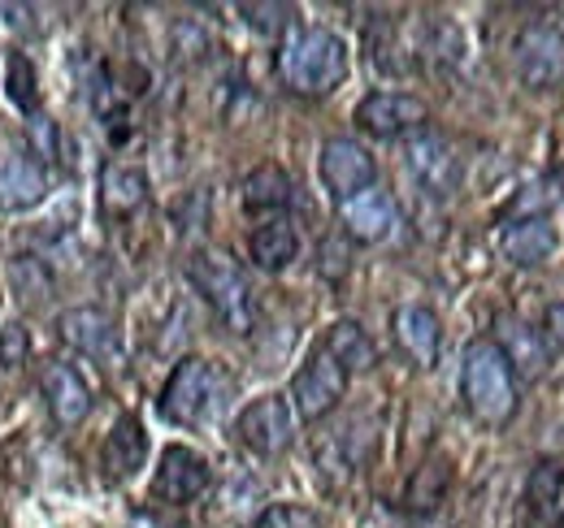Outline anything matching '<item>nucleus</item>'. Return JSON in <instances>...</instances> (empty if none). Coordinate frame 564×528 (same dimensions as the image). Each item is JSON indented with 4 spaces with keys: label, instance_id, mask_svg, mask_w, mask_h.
<instances>
[{
    "label": "nucleus",
    "instance_id": "f257e3e1",
    "mask_svg": "<svg viewBox=\"0 0 564 528\" xmlns=\"http://www.w3.org/2000/svg\"><path fill=\"white\" fill-rule=\"evenodd\" d=\"M279 78L295 96H330L348 78V44L326 26H295L279 48Z\"/></svg>",
    "mask_w": 564,
    "mask_h": 528
},
{
    "label": "nucleus",
    "instance_id": "f03ea898",
    "mask_svg": "<svg viewBox=\"0 0 564 528\" xmlns=\"http://www.w3.org/2000/svg\"><path fill=\"white\" fill-rule=\"evenodd\" d=\"M460 398L469 416L487 429H503L517 416V377L495 351L491 338H474L460 360Z\"/></svg>",
    "mask_w": 564,
    "mask_h": 528
},
{
    "label": "nucleus",
    "instance_id": "7ed1b4c3",
    "mask_svg": "<svg viewBox=\"0 0 564 528\" xmlns=\"http://www.w3.org/2000/svg\"><path fill=\"white\" fill-rule=\"evenodd\" d=\"M187 282L196 286V295L213 308V317L230 333H248L257 321V304H252V286L243 277V268L230 261L226 252H192L187 256Z\"/></svg>",
    "mask_w": 564,
    "mask_h": 528
},
{
    "label": "nucleus",
    "instance_id": "20e7f679",
    "mask_svg": "<svg viewBox=\"0 0 564 528\" xmlns=\"http://www.w3.org/2000/svg\"><path fill=\"white\" fill-rule=\"evenodd\" d=\"M226 391H230V382L213 360L187 355V360L174 364V373H170V382L161 391V416L170 425H183V429L205 425L217 411V403L226 398Z\"/></svg>",
    "mask_w": 564,
    "mask_h": 528
},
{
    "label": "nucleus",
    "instance_id": "39448f33",
    "mask_svg": "<svg viewBox=\"0 0 564 528\" xmlns=\"http://www.w3.org/2000/svg\"><path fill=\"white\" fill-rule=\"evenodd\" d=\"M512 69L525 91H556L564 87V31L556 22H530L512 40Z\"/></svg>",
    "mask_w": 564,
    "mask_h": 528
},
{
    "label": "nucleus",
    "instance_id": "423d86ee",
    "mask_svg": "<svg viewBox=\"0 0 564 528\" xmlns=\"http://www.w3.org/2000/svg\"><path fill=\"white\" fill-rule=\"evenodd\" d=\"M348 373L339 369V360L330 355V351H322V346H313L308 351V360L295 369V377H291V411L300 416V420H326L344 395H348Z\"/></svg>",
    "mask_w": 564,
    "mask_h": 528
},
{
    "label": "nucleus",
    "instance_id": "0eeeda50",
    "mask_svg": "<svg viewBox=\"0 0 564 528\" xmlns=\"http://www.w3.org/2000/svg\"><path fill=\"white\" fill-rule=\"evenodd\" d=\"M356 127L382 143L413 139V134L430 131V105L413 91H369L356 105Z\"/></svg>",
    "mask_w": 564,
    "mask_h": 528
},
{
    "label": "nucleus",
    "instance_id": "6e6552de",
    "mask_svg": "<svg viewBox=\"0 0 564 528\" xmlns=\"http://www.w3.org/2000/svg\"><path fill=\"white\" fill-rule=\"evenodd\" d=\"M235 433L257 460H279L295 442V411L282 395H261L239 411Z\"/></svg>",
    "mask_w": 564,
    "mask_h": 528
},
{
    "label": "nucleus",
    "instance_id": "1a4fd4ad",
    "mask_svg": "<svg viewBox=\"0 0 564 528\" xmlns=\"http://www.w3.org/2000/svg\"><path fill=\"white\" fill-rule=\"evenodd\" d=\"M213 485V468L200 451L192 447H165L156 472H152V503H165V507H187L196 498H205Z\"/></svg>",
    "mask_w": 564,
    "mask_h": 528
},
{
    "label": "nucleus",
    "instance_id": "9d476101",
    "mask_svg": "<svg viewBox=\"0 0 564 528\" xmlns=\"http://www.w3.org/2000/svg\"><path fill=\"white\" fill-rule=\"evenodd\" d=\"M491 342L517 382H539L547 373V364H552V342L543 338V330H534L517 312H495Z\"/></svg>",
    "mask_w": 564,
    "mask_h": 528
},
{
    "label": "nucleus",
    "instance_id": "9b49d317",
    "mask_svg": "<svg viewBox=\"0 0 564 528\" xmlns=\"http://www.w3.org/2000/svg\"><path fill=\"white\" fill-rule=\"evenodd\" d=\"M317 174H322V187L330 191V199H339V204L369 191V187H378V165H373L369 147L356 143V139H344V134L322 143Z\"/></svg>",
    "mask_w": 564,
    "mask_h": 528
},
{
    "label": "nucleus",
    "instance_id": "f8f14e48",
    "mask_svg": "<svg viewBox=\"0 0 564 528\" xmlns=\"http://www.w3.org/2000/svg\"><path fill=\"white\" fill-rule=\"evenodd\" d=\"M404 165H409L413 183L422 187L425 196L447 199L460 187V156L443 134L422 131L413 139H404Z\"/></svg>",
    "mask_w": 564,
    "mask_h": 528
},
{
    "label": "nucleus",
    "instance_id": "ddd939ff",
    "mask_svg": "<svg viewBox=\"0 0 564 528\" xmlns=\"http://www.w3.org/2000/svg\"><path fill=\"white\" fill-rule=\"evenodd\" d=\"M556 248H561V230L547 212H521L499 230V256L512 268H539L556 256Z\"/></svg>",
    "mask_w": 564,
    "mask_h": 528
},
{
    "label": "nucleus",
    "instance_id": "4468645a",
    "mask_svg": "<svg viewBox=\"0 0 564 528\" xmlns=\"http://www.w3.org/2000/svg\"><path fill=\"white\" fill-rule=\"evenodd\" d=\"M395 221H400L395 199H391V191H382V187H369V191H360V196L339 204V226H344V234H348L352 243H365V248L391 239Z\"/></svg>",
    "mask_w": 564,
    "mask_h": 528
},
{
    "label": "nucleus",
    "instance_id": "2eb2a0df",
    "mask_svg": "<svg viewBox=\"0 0 564 528\" xmlns=\"http://www.w3.org/2000/svg\"><path fill=\"white\" fill-rule=\"evenodd\" d=\"M57 338L78 355L109 360L118 351V321L96 304H78V308H66L57 317Z\"/></svg>",
    "mask_w": 564,
    "mask_h": 528
},
{
    "label": "nucleus",
    "instance_id": "dca6fc26",
    "mask_svg": "<svg viewBox=\"0 0 564 528\" xmlns=\"http://www.w3.org/2000/svg\"><path fill=\"white\" fill-rule=\"evenodd\" d=\"M391 338L404 351L409 364L417 369H434L438 364V346H443V326L434 317V308L425 304H404L391 312Z\"/></svg>",
    "mask_w": 564,
    "mask_h": 528
},
{
    "label": "nucleus",
    "instance_id": "f3484780",
    "mask_svg": "<svg viewBox=\"0 0 564 528\" xmlns=\"http://www.w3.org/2000/svg\"><path fill=\"white\" fill-rule=\"evenodd\" d=\"M40 391H44V403H48L53 420L66 425V429L83 425V420L91 416V407H96V395H91V386L83 382V373H78L74 364H62V360H53V364L44 369Z\"/></svg>",
    "mask_w": 564,
    "mask_h": 528
},
{
    "label": "nucleus",
    "instance_id": "a211bd4d",
    "mask_svg": "<svg viewBox=\"0 0 564 528\" xmlns=\"http://www.w3.org/2000/svg\"><path fill=\"white\" fill-rule=\"evenodd\" d=\"M48 196V174L35 156L9 152L0 156V212H26Z\"/></svg>",
    "mask_w": 564,
    "mask_h": 528
},
{
    "label": "nucleus",
    "instance_id": "6ab92c4d",
    "mask_svg": "<svg viewBox=\"0 0 564 528\" xmlns=\"http://www.w3.org/2000/svg\"><path fill=\"white\" fill-rule=\"evenodd\" d=\"M248 256L265 273H282L300 261V230L291 217H261V226H252L248 234Z\"/></svg>",
    "mask_w": 564,
    "mask_h": 528
},
{
    "label": "nucleus",
    "instance_id": "aec40b11",
    "mask_svg": "<svg viewBox=\"0 0 564 528\" xmlns=\"http://www.w3.org/2000/svg\"><path fill=\"white\" fill-rule=\"evenodd\" d=\"M143 460H148V433L135 416H122L100 447V468L109 481H131L143 468Z\"/></svg>",
    "mask_w": 564,
    "mask_h": 528
},
{
    "label": "nucleus",
    "instance_id": "412c9836",
    "mask_svg": "<svg viewBox=\"0 0 564 528\" xmlns=\"http://www.w3.org/2000/svg\"><path fill=\"white\" fill-rule=\"evenodd\" d=\"M100 204L109 217H131L148 204V174L140 165L127 161H109L100 174Z\"/></svg>",
    "mask_w": 564,
    "mask_h": 528
},
{
    "label": "nucleus",
    "instance_id": "4be33fe9",
    "mask_svg": "<svg viewBox=\"0 0 564 528\" xmlns=\"http://www.w3.org/2000/svg\"><path fill=\"white\" fill-rule=\"evenodd\" d=\"M291 199H295V183L286 178V169H279V165H257V169L243 178V208H248V212L286 217Z\"/></svg>",
    "mask_w": 564,
    "mask_h": 528
},
{
    "label": "nucleus",
    "instance_id": "5701e85b",
    "mask_svg": "<svg viewBox=\"0 0 564 528\" xmlns=\"http://www.w3.org/2000/svg\"><path fill=\"white\" fill-rule=\"evenodd\" d=\"M317 346L330 351L348 377H352V373H369V369L378 364V346H373V338L365 333L360 321H335Z\"/></svg>",
    "mask_w": 564,
    "mask_h": 528
},
{
    "label": "nucleus",
    "instance_id": "b1692460",
    "mask_svg": "<svg viewBox=\"0 0 564 528\" xmlns=\"http://www.w3.org/2000/svg\"><path fill=\"white\" fill-rule=\"evenodd\" d=\"M9 286L22 304L40 308L48 295H53V268L40 261V256H13L9 261Z\"/></svg>",
    "mask_w": 564,
    "mask_h": 528
},
{
    "label": "nucleus",
    "instance_id": "393cba45",
    "mask_svg": "<svg viewBox=\"0 0 564 528\" xmlns=\"http://www.w3.org/2000/svg\"><path fill=\"white\" fill-rule=\"evenodd\" d=\"M561 490H564V463L543 460L534 468V476H530V507H534L539 516H547V512L561 503Z\"/></svg>",
    "mask_w": 564,
    "mask_h": 528
},
{
    "label": "nucleus",
    "instance_id": "a878e982",
    "mask_svg": "<svg viewBox=\"0 0 564 528\" xmlns=\"http://www.w3.org/2000/svg\"><path fill=\"white\" fill-rule=\"evenodd\" d=\"M9 100L26 113V118H35V109H40V87H35V69L31 62L22 57V53H13L9 57Z\"/></svg>",
    "mask_w": 564,
    "mask_h": 528
},
{
    "label": "nucleus",
    "instance_id": "bb28decb",
    "mask_svg": "<svg viewBox=\"0 0 564 528\" xmlns=\"http://www.w3.org/2000/svg\"><path fill=\"white\" fill-rule=\"evenodd\" d=\"M252 528H322V516L300 503H274L252 520Z\"/></svg>",
    "mask_w": 564,
    "mask_h": 528
},
{
    "label": "nucleus",
    "instance_id": "cd10ccee",
    "mask_svg": "<svg viewBox=\"0 0 564 528\" xmlns=\"http://www.w3.org/2000/svg\"><path fill=\"white\" fill-rule=\"evenodd\" d=\"M239 13H243V22H248L252 31H261V35H279V31L291 26V18H295L291 4H239Z\"/></svg>",
    "mask_w": 564,
    "mask_h": 528
},
{
    "label": "nucleus",
    "instance_id": "c85d7f7f",
    "mask_svg": "<svg viewBox=\"0 0 564 528\" xmlns=\"http://www.w3.org/2000/svg\"><path fill=\"white\" fill-rule=\"evenodd\" d=\"M26 360H31V333H26V326H18V321L0 326V364L4 369H22Z\"/></svg>",
    "mask_w": 564,
    "mask_h": 528
},
{
    "label": "nucleus",
    "instance_id": "c756f323",
    "mask_svg": "<svg viewBox=\"0 0 564 528\" xmlns=\"http://www.w3.org/2000/svg\"><path fill=\"white\" fill-rule=\"evenodd\" d=\"M26 139H31V147L40 152V156H35L40 165L57 161V147H62V139H57V122H48V118H40V113H35V118L26 122Z\"/></svg>",
    "mask_w": 564,
    "mask_h": 528
},
{
    "label": "nucleus",
    "instance_id": "7c9ffc66",
    "mask_svg": "<svg viewBox=\"0 0 564 528\" xmlns=\"http://www.w3.org/2000/svg\"><path fill=\"white\" fill-rule=\"evenodd\" d=\"M543 338L564 346V304H547V312H543Z\"/></svg>",
    "mask_w": 564,
    "mask_h": 528
},
{
    "label": "nucleus",
    "instance_id": "2f4dec72",
    "mask_svg": "<svg viewBox=\"0 0 564 528\" xmlns=\"http://www.w3.org/2000/svg\"><path fill=\"white\" fill-rule=\"evenodd\" d=\"M339 268L348 273V256H339V243H322V273L339 277Z\"/></svg>",
    "mask_w": 564,
    "mask_h": 528
},
{
    "label": "nucleus",
    "instance_id": "473e14b6",
    "mask_svg": "<svg viewBox=\"0 0 564 528\" xmlns=\"http://www.w3.org/2000/svg\"><path fill=\"white\" fill-rule=\"evenodd\" d=\"M556 528H564V516H561V525H556Z\"/></svg>",
    "mask_w": 564,
    "mask_h": 528
}]
</instances>
